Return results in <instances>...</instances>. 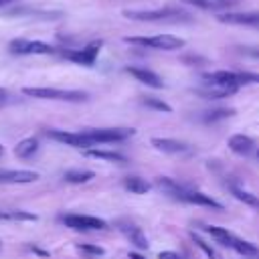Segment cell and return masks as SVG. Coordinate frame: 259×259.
Segmentation results:
<instances>
[{"label": "cell", "mask_w": 259, "mask_h": 259, "mask_svg": "<svg viewBox=\"0 0 259 259\" xmlns=\"http://www.w3.org/2000/svg\"><path fill=\"white\" fill-rule=\"evenodd\" d=\"M130 20L140 22H190L192 14L182 8H152V10H123L121 12Z\"/></svg>", "instance_id": "1"}, {"label": "cell", "mask_w": 259, "mask_h": 259, "mask_svg": "<svg viewBox=\"0 0 259 259\" xmlns=\"http://www.w3.org/2000/svg\"><path fill=\"white\" fill-rule=\"evenodd\" d=\"M24 95L36 97V99H51V101H69V103H81L89 99V93L79 89H57V87H24Z\"/></svg>", "instance_id": "2"}, {"label": "cell", "mask_w": 259, "mask_h": 259, "mask_svg": "<svg viewBox=\"0 0 259 259\" xmlns=\"http://www.w3.org/2000/svg\"><path fill=\"white\" fill-rule=\"evenodd\" d=\"M127 45H138L144 49H158V51H176L184 47V40L174 34H154V36H125Z\"/></svg>", "instance_id": "3"}, {"label": "cell", "mask_w": 259, "mask_h": 259, "mask_svg": "<svg viewBox=\"0 0 259 259\" xmlns=\"http://www.w3.org/2000/svg\"><path fill=\"white\" fill-rule=\"evenodd\" d=\"M170 198L174 200H180V202H188V204H196V206H208L212 210H223V204L219 200H214L210 194H204L202 190H194V188H188L184 184L178 182L176 190L170 194Z\"/></svg>", "instance_id": "4"}, {"label": "cell", "mask_w": 259, "mask_h": 259, "mask_svg": "<svg viewBox=\"0 0 259 259\" xmlns=\"http://www.w3.org/2000/svg\"><path fill=\"white\" fill-rule=\"evenodd\" d=\"M103 47V40H91L89 45H85L83 49H59L57 55H61L63 59L83 65V67H91L97 61V55Z\"/></svg>", "instance_id": "5"}, {"label": "cell", "mask_w": 259, "mask_h": 259, "mask_svg": "<svg viewBox=\"0 0 259 259\" xmlns=\"http://www.w3.org/2000/svg\"><path fill=\"white\" fill-rule=\"evenodd\" d=\"M83 134L95 144H109V142H123L136 134L132 127H91L83 130Z\"/></svg>", "instance_id": "6"}, {"label": "cell", "mask_w": 259, "mask_h": 259, "mask_svg": "<svg viewBox=\"0 0 259 259\" xmlns=\"http://www.w3.org/2000/svg\"><path fill=\"white\" fill-rule=\"evenodd\" d=\"M8 51L12 55H57L59 49L42 42V40H28V38H14L8 45Z\"/></svg>", "instance_id": "7"}, {"label": "cell", "mask_w": 259, "mask_h": 259, "mask_svg": "<svg viewBox=\"0 0 259 259\" xmlns=\"http://www.w3.org/2000/svg\"><path fill=\"white\" fill-rule=\"evenodd\" d=\"M63 225L73 229V231H105L107 223L99 217H91V214H65Z\"/></svg>", "instance_id": "8"}, {"label": "cell", "mask_w": 259, "mask_h": 259, "mask_svg": "<svg viewBox=\"0 0 259 259\" xmlns=\"http://www.w3.org/2000/svg\"><path fill=\"white\" fill-rule=\"evenodd\" d=\"M47 136H49L51 140H57V142H61V144H65V146H73V148H83V150H87V148H91V146H93V142H91L83 132L49 130V132H47Z\"/></svg>", "instance_id": "9"}, {"label": "cell", "mask_w": 259, "mask_h": 259, "mask_svg": "<svg viewBox=\"0 0 259 259\" xmlns=\"http://www.w3.org/2000/svg\"><path fill=\"white\" fill-rule=\"evenodd\" d=\"M117 229L123 233V237H125V239H127L136 249L146 251V249L150 247V243H148V239H146V235H144L142 227H138L136 223L121 219V221H117Z\"/></svg>", "instance_id": "10"}, {"label": "cell", "mask_w": 259, "mask_h": 259, "mask_svg": "<svg viewBox=\"0 0 259 259\" xmlns=\"http://www.w3.org/2000/svg\"><path fill=\"white\" fill-rule=\"evenodd\" d=\"M217 18L225 24L259 28V12H225V14H219Z\"/></svg>", "instance_id": "11"}, {"label": "cell", "mask_w": 259, "mask_h": 259, "mask_svg": "<svg viewBox=\"0 0 259 259\" xmlns=\"http://www.w3.org/2000/svg\"><path fill=\"white\" fill-rule=\"evenodd\" d=\"M40 178L34 170H0V184H28Z\"/></svg>", "instance_id": "12"}, {"label": "cell", "mask_w": 259, "mask_h": 259, "mask_svg": "<svg viewBox=\"0 0 259 259\" xmlns=\"http://www.w3.org/2000/svg\"><path fill=\"white\" fill-rule=\"evenodd\" d=\"M239 87H233V85H217V83H204L202 87H196L194 93L204 97V99H223V97H229L233 93H237Z\"/></svg>", "instance_id": "13"}, {"label": "cell", "mask_w": 259, "mask_h": 259, "mask_svg": "<svg viewBox=\"0 0 259 259\" xmlns=\"http://www.w3.org/2000/svg\"><path fill=\"white\" fill-rule=\"evenodd\" d=\"M125 73L132 75L136 81L152 87V89H162L164 87L162 77H158V73H154L150 69H144V67H125Z\"/></svg>", "instance_id": "14"}, {"label": "cell", "mask_w": 259, "mask_h": 259, "mask_svg": "<svg viewBox=\"0 0 259 259\" xmlns=\"http://www.w3.org/2000/svg\"><path fill=\"white\" fill-rule=\"evenodd\" d=\"M150 144L158 152H164V154H186V152H190L188 144H184L180 140H174V138H152Z\"/></svg>", "instance_id": "15"}, {"label": "cell", "mask_w": 259, "mask_h": 259, "mask_svg": "<svg viewBox=\"0 0 259 259\" xmlns=\"http://www.w3.org/2000/svg\"><path fill=\"white\" fill-rule=\"evenodd\" d=\"M229 150L237 156H249L253 150H255V140L247 134H233L227 142Z\"/></svg>", "instance_id": "16"}, {"label": "cell", "mask_w": 259, "mask_h": 259, "mask_svg": "<svg viewBox=\"0 0 259 259\" xmlns=\"http://www.w3.org/2000/svg\"><path fill=\"white\" fill-rule=\"evenodd\" d=\"M87 158H97V160H105V162H115V164H123L127 162V158L121 152L115 150H101V148H87L83 152Z\"/></svg>", "instance_id": "17"}, {"label": "cell", "mask_w": 259, "mask_h": 259, "mask_svg": "<svg viewBox=\"0 0 259 259\" xmlns=\"http://www.w3.org/2000/svg\"><path fill=\"white\" fill-rule=\"evenodd\" d=\"M202 231L206 233V235H210L219 245H223V247H229L231 249V245H233V241H235V235L231 233V231H227L225 227H214V225H204L202 227Z\"/></svg>", "instance_id": "18"}, {"label": "cell", "mask_w": 259, "mask_h": 259, "mask_svg": "<svg viewBox=\"0 0 259 259\" xmlns=\"http://www.w3.org/2000/svg\"><path fill=\"white\" fill-rule=\"evenodd\" d=\"M123 188L130 190L132 194H146V192L152 190V184H150L146 178H142V176L130 174V176L123 178Z\"/></svg>", "instance_id": "19"}, {"label": "cell", "mask_w": 259, "mask_h": 259, "mask_svg": "<svg viewBox=\"0 0 259 259\" xmlns=\"http://www.w3.org/2000/svg\"><path fill=\"white\" fill-rule=\"evenodd\" d=\"M38 138H34V136H30V138H24V140H20L16 146H14V154H16V158H30V156H34L36 152H38Z\"/></svg>", "instance_id": "20"}, {"label": "cell", "mask_w": 259, "mask_h": 259, "mask_svg": "<svg viewBox=\"0 0 259 259\" xmlns=\"http://www.w3.org/2000/svg\"><path fill=\"white\" fill-rule=\"evenodd\" d=\"M180 2L200 10H227L229 6H233V2L229 0H180Z\"/></svg>", "instance_id": "21"}, {"label": "cell", "mask_w": 259, "mask_h": 259, "mask_svg": "<svg viewBox=\"0 0 259 259\" xmlns=\"http://www.w3.org/2000/svg\"><path fill=\"white\" fill-rule=\"evenodd\" d=\"M233 113H235V109H231V107H214V109L202 111V113L198 115V119L204 121V123H214V121H221V119L231 117Z\"/></svg>", "instance_id": "22"}, {"label": "cell", "mask_w": 259, "mask_h": 259, "mask_svg": "<svg viewBox=\"0 0 259 259\" xmlns=\"http://www.w3.org/2000/svg\"><path fill=\"white\" fill-rule=\"evenodd\" d=\"M231 194H233L237 200H241L243 204L253 206V208H259V196H257V194H253V192H249V190H245V188H241V186H231Z\"/></svg>", "instance_id": "23"}, {"label": "cell", "mask_w": 259, "mask_h": 259, "mask_svg": "<svg viewBox=\"0 0 259 259\" xmlns=\"http://www.w3.org/2000/svg\"><path fill=\"white\" fill-rule=\"evenodd\" d=\"M231 249L237 251V253L243 255V257H259V249H257L253 243H249V241H245V239H239V237H235Z\"/></svg>", "instance_id": "24"}, {"label": "cell", "mask_w": 259, "mask_h": 259, "mask_svg": "<svg viewBox=\"0 0 259 259\" xmlns=\"http://www.w3.org/2000/svg\"><path fill=\"white\" fill-rule=\"evenodd\" d=\"M188 235H190L192 243H194V245H196V247H198V249H200V251H202V253H204V255H206L208 259H221V255L217 253V249H214V247H212L210 243H206V241H204V239H202V237H200L198 233L190 231Z\"/></svg>", "instance_id": "25"}, {"label": "cell", "mask_w": 259, "mask_h": 259, "mask_svg": "<svg viewBox=\"0 0 259 259\" xmlns=\"http://www.w3.org/2000/svg\"><path fill=\"white\" fill-rule=\"evenodd\" d=\"M93 176H95V174H93L91 170H67V172L63 174L65 182H71V184H85V182H89Z\"/></svg>", "instance_id": "26"}, {"label": "cell", "mask_w": 259, "mask_h": 259, "mask_svg": "<svg viewBox=\"0 0 259 259\" xmlns=\"http://www.w3.org/2000/svg\"><path fill=\"white\" fill-rule=\"evenodd\" d=\"M140 101H142V105H146V107H150V109H154V111H164V113H170V111H172V107H170L164 99L154 97V95H144Z\"/></svg>", "instance_id": "27"}, {"label": "cell", "mask_w": 259, "mask_h": 259, "mask_svg": "<svg viewBox=\"0 0 259 259\" xmlns=\"http://www.w3.org/2000/svg\"><path fill=\"white\" fill-rule=\"evenodd\" d=\"M0 221H36V214L26 210H0Z\"/></svg>", "instance_id": "28"}, {"label": "cell", "mask_w": 259, "mask_h": 259, "mask_svg": "<svg viewBox=\"0 0 259 259\" xmlns=\"http://www.w3.org/2000/svg\"><path fill=\"white\" fill-rule=\"evenodd\" d=\"M77 249H79L81 253H85V255H91V257H101V255H105V249H103V247L91 245V243H79Z\"/></svg>", "instance_id": "29"}, {"label": "cell", "mask_w": 259, "mask_h": 259, "mask_svg": "<svg viewBox=\"0 0 259 259\" xmlns=\"http://www.w3.org/2000/svg\"><path fill=\"white\" fill-rule=\"evenodd\" d=\"M10 101H12V95H10V91H8V89H4V87H0V107L8 105Z\"/></svg>", "instance_id": "30"}, {"label": "cell", "mask_w": 259, "mask_h": 259, "mask_svg": "<svg viewBox=\"0 0 259 259\" xmlns=\"http://www.w3.org/2000/svg\"><path fill=\"white\" fill-rule=\"evenodd\" d=\"M28 249H30L34 255H38V257H45V259H49V257H51V253H49V251H45V249H40V247H36V245H30Z\"/></svg>", "instance_id": "31"}, {"label": "cell", "mask_w": 259, "mask_h": 259, "mask_svg": "<svg viewBox=\"0 0 259 259\" xmlns=\"http://www.w3.org/2000/svg\"><path fill=\"white\" fill-rule=\"evenodd\" d=\"M158 259H182L176 251H162L160 255H158Z\"/></svg>", "instance_id": "32"}, {"label": "cell", "mask_w": 259, "mask_h": 259, "mask_svg": "<svg viewBox=\"0 0 259 259\" xmlns=\"http://www.w3.org/2000/svg\"><path fill=\"white\" fill-rule=\"evenodd\" d=\"M182 61H184V63H206V59H198L196 55H194V57H192V55H186Z\"/></svg>", "instance_id": "33"}, {"label": "cell", "mask_w": 259, "mask_h": 259, "mask_svg": "<svg viewBox=\"0 0 259 259\" xmlns=\"http://www.w3.org/2000/svg\"><path fill=\"white\" fill-rule=\"evenodd\" d=\"M247 55H251V57H257L259 59V49H243Z\"/></svg>", "instance_id": "34"}, {"label": "cell", "mask_w": 259, "mask_h": 259, "mask_svg": "<svg viewBox=\"0 0 259 259\" xmlns=\"http://www.w3.org/2000/svg\"><path fill=\"white\" fill-rule=\"evenodd\" d=\"M127 259H144V257L138 255V253H127Z\"/></svg>", "instance_id": "35"}, {"label": "cell", "mask_w": 259, "mask_h": 259, "mask_svg": "<svg viewBox=\"0 0 259 259\" xmlns=\"http://www.w3.org/2000/svg\"><path fill=\"white\" fill-rule=\"evenodd\" d=\"M10 2H12V0H0V8L6 6V4H10Z\"/></svg>", "instance_id": "36"}, {"label": "cell", "mask_w": 259, "mask_h": 259, "mask_svg": "<svg viewBox=\"0 0 259 259\" xmlns=\"http://www.w3.org/2000/svg\"><path fill=\"white\" fill-rule=\"evenodd\" d=\"M2 152H4V150H2V144H0V156H2Z\"/></svg>", "instance_id": "37"}, {"label": "cell", "mask_w": 259, "mask_h": 259, "mask_svg": "<svg viewBox=\"0 0 259 259\" xmlns=\"http://www.w3.org/2000/svg\"><path fill=\"white\" fill-rule=\"evenodd\" d=\"M229 2H233V4H235V2H239V0H229Z\"/></svg>", "instance_id": "38"}, {"label": "cell", "mask_w": 259, "mask_h": 259, "mask_svg": "<svg viewBox=\"0 0 259 259\" xmlns=\"http://www.w3.org/2000/svg\"><path fill=\"white\" fill-rule=\"evenodd\" d=\"M0 249H2V243H0Z\"/></svg>", "instance_id": "39"}, {"label": "cell", "mask_w": 259, "mask_h": 259, "mask_svg": "<svg viewBox=\"0 0 259 259\" xmlns=\"http://www.w3.org/2000/svg\"><path fill=\"white\" fill-rule=\"evenodd\" d=\"M257 156H259V152H257Z\"/></svg>", "instance_id": "40"}]
</instances>
